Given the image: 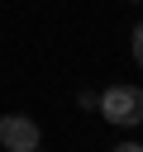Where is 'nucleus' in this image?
I'll return each instance as SVG.
<instances>
[{"mask_svg": "<svg viewBox=\"0 0 143 152\" xmlns=\"http://www.w3.org/2000/svg\"><path fill=\"white\" fill-rule=\"evenodd\" d=\"M100 114H105L110 124H119V128L143 124V90H138V86H110L105 100H100Z\"/></svg>", "mask_w": 143, "mask_h": 152, "instance_id": "obj_1", "label": "nucleus"}, {"mask_svg": "<svg viewBox=\"0 0 143 152\" xmlns=\"http://www.w3.org/2000/svg\"><path fill=\"white\" fill-rule=\"evenodd\" d=\"M0 142H5L10 152H33V147H38V124H33L29 114H5V119H0Z\"/></svg>", "mask_w": 143, "mask_h": 152, "instance_id": "obj_2", "label": "nucleus"}, {"mask_svg": "<svg viewBox=\"0 0 143 152\" xmlns=\"http://www.w3.org/2000/svg\"><path fill=\"white\" fill-rule=\"evenodd\" d=\"M133 62H138V66H143V24H138V28H133Z\"/></svg>", "mask_w": 143, "mask_h": 152, "instance_id": "obj_3", "label": "nucleus"}]
</instances>
